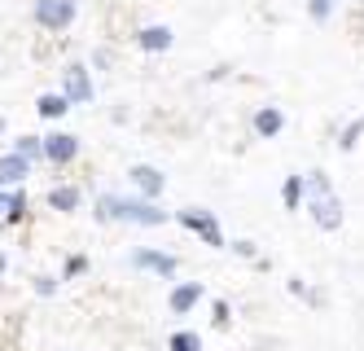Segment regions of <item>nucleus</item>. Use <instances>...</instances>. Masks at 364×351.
<instances>
[{"label":"nucleus","mask_w":364,"mask_h":351,"mask_svg":"<svg viewBox=\"0 0 364 351\" xmlns=\"http://www.w3.org/2000/svg\"><path fill=\"white\" fill-rule=\"evenodd\" d=\"M66 101H92V79L84 66H66Z\"/></svg>","instance_id":"423d86ee"},{"label":"nucleus","mask_w":364,"mask_h":351,"mask_svg":"<svg viewBox=\"0 0 364 351\" xmlns=\"http://www.w3.org/2000/svg\"><path fill=\"white\" fill-rule=\"evenodd\" d=\"M97 215L101 220H127V224H163L167 220V211H159L154 202H132V198H114V194L97 202Z\"/></svg>","instance_id":"f03ea898"},{"label":"nucleus","mask_w":364,"mask_h":351,"mask_svg":"<svg viewBox=\"0 0 364 351\" xmlns=\"http://www.w3.org/2000/svg\"><path fill=\"white\" fill-rule=\"evenodd\" d=\"M36 18H40V26H48V31H66L75 22V0H40Z\"/></svg>","instance_id":"20e7f679"},{"label":"nucleus","mask_w":364,"mask_h":351,"mask_svg":"<svg viewBox=\"0 0 364 351\" xmlns=\"http://www.w3.org/2000/svg\"><path fill=\"white\" fill-rule=\"evenodd\" d=\"M307 14L316 18V22H325V18L333 14V0H307Z\"/></svg>","instance_id":"aec40b11"},{"label":"nucleus","mask_w":364,"mask_h":351,"mask_svg":"<svg viewBox=\"0 0 364 351\" xmlns=\"http://www.w3.org/2000/svg\"><path fill=\"white\" fill-rule=\"evenodd\" d=\"M27 172H31V163H27V158L5 154V158H0V189H5V184H18V180L27 176Z\"/></svg>","instance_id":"9d476101"},{"label":"nucleus","mask_w":364,"mask_h":351,"mask_svg":"<svg viewBox=\"0 0 364 351\" xmlns=\"http://www.w3.org/2000/svg\"><path fill=\"white\" fill-rule=\"evenodd\" d=\"M303 194H307V211H311V220H316L321 229H338V224H343V202H338V194H333V184H329V176H325V172H311Z\"/></svg>","instance_id":"f257e3e1"},{"label":"nucleus","mask_w":364,"mask_h":351,"mask_svg":"<svg viewBox=\"0 0 364 351\" xmlns=\"http://www.w3.org/2000/svg\"><path fill=\"white\" fill-rule=\"evenodd\" d=\"M141 48H149V53L171 48V26H145V31H141Z\"/></svg>","instance_id":"f8f14e48"},{"label":"nucleus","mask_w":364,"mask_h":351,"mask_svg":"<svg viewBox=\"0 0 364 351\" xmlns=\"http://www.w3.org/2000/svg\"><path fill=\"white\" fill-rule=\"evenodd\" d=\"M360 137H364V115H360V119L343 132V141H338V145H343V150H355V141H360Z\"/></svg>","instance_id":"6ab92c4d"},{"label":"nucleus","mask_w":364,"mask_h":351,"mask_svg":"<svg viewBox=\"0 0 364 351\" xmlns=\"http://www.w3.org/2000/svg\"><path fill=\"white\" fill-rule=\"evenodd\" d=\"M171 351H202V338L198 334H171Z\"/></svg>","instance_id":"f3484780"},{"label":"nucleus","mask_w":364,"mask_h":351,"mask_svg":"<svg viewBox=\"0 0 364 351\" xmlns=\"http://www.w3.org/2000/svg\"><path fill=\"white\" fill-rule=\"evenodd\" d=\"M40 154L48 158V163H70L75 154H80V141L70 137V132H53V137H40Z\"/></svg>","instance_id":"39448f33"},{"label":"nucleus","mask_w":364,"mask_h":351,"mask_svg":"<svg viewBox=\"0 0 364 351\" xmlns=\"http://www.w3.org/2000/svg\"><path fill=\"white\" fill-rule=\"evenodd\" d=\"M180 224L193 229V233H202L206 246H224V233H220V224H215V215H211V211L189 206V211H180Z\"/></svg>","instance_id":"7ed1b4c3"},{"label":"nucleus","mask_w":364,"mask_h":351,"mask_svg":"<svg viewBox=\"0 0 364 351\" xmlns=\"http://www.w3.org/2000/svg\"><path fill=\"white\" fill-rule=\"evenodd\" d=\"M48 206H53V211H75V206H80V189H70V184L53 189V194H48Z\"/></svg>","instance_id":"4468645a"},{"label":"nucleus","mask_w":364,"mask_h":351,"mask_svg":"<svg viewBox=\"0 0 364 351\" xmlns=\"http://www.w3.org/2000/svg\"><path fill=\"white\" fill-rule=\"evenodd\" d=\"M132 184L141 189L145 198H159L167 180H163V172H154V167H132Z\"/></svg>","instance_id":"0eeeda50"},{"label":"nucleus","mask_w":364,"mask_h":351,"mask_svg":"<svg viewBox=\"0 0 364 351\" xmlns=\"http://www.w3.org/2000/svg\"><path fill=\"white\" fill-rule=\"evenodd\" d=\"M281 198H285V206H299L303 202V180L290 176V180H285V189H281Z\"/></svg>","instance_id":"dca6fc26"},{"label":"nucleus","mask_w":364,"mask_h":351,"mask_svg":"<svg viewBox=\"0 0 364 351\" xmlns=\"http://www.w3.org/2000/svg\"><path fill=\"white\" fill-rule=\"evenodd\" d=\"M0 273H5V255H0Z\"/></svg>","instance_id":"412c9836"},{"label":"nucleus","mask_w":364,"mask_h":351,"mask_svg":"<svg viewBox=\"0 0 364 351\" xmlns=\"http://www.w3.org/2000/svg\"><path fill=\"white\" fill-rule=\"evenodd\" d=\"M36 110H40L44 119H62V115L70 110V101H66L62 93H44V97H40V105H36Z\"/></svg>","instance_id":"ddd939ff"},{"label":"nucleus","mask_w":364,"mask_h":351,"mask_svg":"<svg viewBox=\"0 0 364 351\" xmlns=\"http://www.w3.org/2000/svg\"><path fill=\"white\" fill-rule=\"evenodd\" d=\"M132 263H136V268H149V273H163V277L176 273V259H171V255H159V251H136Z\"/></svg>","instance_id":"6e6552de"},{"label":"nucleus","mask_w":364,"mask_h":351,"mask_svg":"<svg viewBox=\"0 0 364 351\" xmlns=\"http://www.w3.org/2000/svg\"><path fill=\"white\" fill-rule=\"evenodd\" d=\"M18 211H27V198L22 194H0V220H5V215H18Z\"/></svg>","instance_id":"2eb2a0df"},{"label":"nucleus","mask_w":364,"mask_h":351,"mask_svg":"<svg viewBox=\"0 0 364 351\" xmlns=\"http://www.w3.org/2000/svg\"><path fill=\"white\" fill-rule=\"evenodd\" d=\"M198 299H202V285H198V281H189V285H176V290H171V312H189Z\"/></svg>","instance_id":"9b49d317"},{"label":"nucleus","mask_w":364,"mask_h":351,"mask_svg":"<svg viewBox=\"0 0 364 351\" xmlns=\"http://www.w3.org/2000/svg\"><path fill=\"white\" fill-rule=\"evenodd\" d=\"M281 127H285V115L277 110V105H264V110L255 115V132H259V137H264V141H268V137H277Z\"/></svg>","instance_id":"1a4fd4ad"},{"label":"nucleus","mask_w":364,"mask_h":351,"mask_svg":"<svg viewBox=\"0 0 364 351\" xmlns=\"http://www.w3.org/2000/svg\"><path fill=\"white\" fill-rule=\"evenodd\" d=\"M0 132H5V119H0Z\"/></svg>","instance_id":"4be33fe9"},{"label":"nucleus","mask_w":364,"mask_h":351,"mask_svg":"<svg viewBox=\"0 0 364 351\" xmlns=\"http://www.w3.org/2000/svg\"><path fill=\"white\" fill-rule=\"evenodd\" d=\"M14 154H18V158H27V163H31V158H40V137H22Z\"/></svg>","instance_id":"a211bd4d"}]
</instances>
